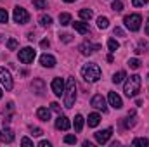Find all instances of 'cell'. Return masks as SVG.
Segmentation results:
<instances>
[{
    "instance_id": "1",
    "label": "cell",
    "mask_w": 149,
    "mask_h": 147,
    "mask_svg": "<svg viewBox=\"0 0 149 147\" xmlns=\"http://www.w3.org/2000/svg\"><path fill=\"white\" fill-rule=\"evenodd\" d=\"M74 101H76V83H74V78L70 76L66 80V87H64V107H73Z\"/></svg>"
},
{
    "instance_id": "2",
    "label": "cell",
    "mask_w": 149,
    "mask_h": 147,
    "mask_svg": "<svg viewBox=\"0 0 149 147\" xmlns=\"http://www.w3.org/2000/svg\"><path fill=\"white\" fill-rule=\"evenodd\" d=\"M81 76H83L85 81L94 83V81H97V80L101 78V68H99L95 62H88V64H85V66L81 68Z\"/></svg>"
},
{
    "instance_id": "3",
    "label": "cell",
    "mask_w": 149,
    "mask_h": 147,
    "mask_svg": "<svg viewBox=\"0 0 149 147\" xmlns=\"http://www.w3.org/2000/svg\"><path fill=\"white\" fill-rule=\"evenodd\" d=\"M141 83H142V80H141L139 74H132L130 78H127V81H125V88H123L125 95H127V97H135L137 92L141 90Z\"/></svg>"
},
{
    "instance_id": "4",
    "label": "cell",
    "mask_w": 149,
    "mask_h": 147,
    "mask_svg": "<svg viewBox=\"0 0 149 147\" xmlns=\"http://www.w3.org/2000/svg\"><path fill=\"white\" fill-rule=\"evenodd\" d=\"M123 23H125V26H127V28H128L130 31H137V30L141 28L142 17H141L139 14H128V16H125Z\"/></svg>"
},
{
    "instance_id": "5",
    "label": "cell",
    "mask_w": 149,
    "mask_h": 147,
    "mask_svg": "<svg viewBox=\"0 0 149 147\" xmlns=\"http://www.w3.org/2000/svg\"><path fill=\"white\" fill-rule=\"evenodd\" d=\"M12 17H14V21L17 23V24H26L28 21H30V14H28V10L26 9H23V7H14V12H12Z\"/></svg>"
},
{
    "instance_id": "6",
    "label": "cell",
    "mask_w": 149,
    "mask_h": 147,
    "mask_svg": "<svg viewBox=\"0 0 149 147\" xmlns=\"http://www.w3.org/2000/svg\"><path fill=\"white\" fill-rule=\"evenodd\" d=\"M35 50L31 49V47H24V49H21L19 50V61L23 62V64H30V62H33V59H35Z\"/></svg>"
},
{
    "instance_id": "7",
    "label": "cell",
    "mask_w": 149,
    "mask_h": 147,
    "mask_svg": "<svg viewBox=\"0 0 149 147\" xmlns=\"http://www.w3.org/2000/svg\"><path fill=\"white\" fill-rule=\"evenodd\" d=\"M0 83L3 85L5 90H12V87H14L12 76L9 73V69H5V68H0Z\"/></svg>"
},
{
    "instance_id": "8",
    "label": "cell",
    "mask_w": 149,
    "mask_h": 147,
    "mask_svg": "<svg viewBox=\"0 0 149 147\" xmlns=\"http://www.w3.org/2000/svg\"><path fill=\"white\" fill-rule=\"evenodd\" d=\"M80 50H81V54H83V55H92L94 52L101 50V45H99V43L85 42V43H81V45H80Z\"/></svg>"
},
{
    "instance_id": "9",
    "label": "cell",
    "mask_w": 149,
    "mask_h": 147,
    "mask_svg": "<svg viewBox=\"0 0 149 147\" xmlns=\"http://www.w3.org/2000/svg\"><path fill=\"white\" fill-rule=\"evenodd\" d=\"M90 104H92V107H95V109L102 111V112L108 109V106H106V99H104L101 94L94 95V97H92V101H90Z\"/></svg>"
},
{
    "instance_id": "10",
    "label": "cell",
    "mask_w": 149,
    "mask_h": 147,
    "mask_svg": "<svg viewBox=\"0 0 149 147\" xmlns=\"http://www.w3.org/2000/svg\"><path fill=\"white\" fill-rule=\"evenodd\" d=\"M111 135H113V128H106V130H101V132L94 133L97 144H106V142L111 139Z\"/></svg>"
},
{
    "instance_id": "11",
    "label": "cell",
    "mask_w": 149,
    "mask_h": 147,
    "mask_svg": "<svg viewBox=\"0 0 149 147\" xmlns=\"http://www.w3.org/2000/svg\"><path fill=\"white\" fill-rule=\"evenodd\" d=\"M64 87H66V83L63 81V78H54V80H52V92H54L57 97L64 95Z\"/></svg>"
},
{
    "instance_id": "12",
    "label": "cell",
    "mask_w": 149,
    "mask_h": 147,
    "mask_svg": "<svg viewBox=\"0 0 149 147\" xmlns=\"http://www.w3.org/2000/svg\"><path fill=\"white\" fill-rule=\"evenodd\" d=\"M108 101H109V104H111L114 109H121V107H123V101H121V97H120L116 92H109Z\"/></svg>"
},
{
    "instance_id": "13",
    "label": "cell",
    "mask_w": 149,
    "mask_h": 147,
    "mask_svg": "<svg viewBox=\"0 0 149 147\" xmlns=\"http://www.w3.org/2000/svg\"><path fill=\"white\" fill-rule=\"evenodd\" d=\"M70 119L66 118V116H63V114H59L57 116V119H56V128L57 130H63V132H66V130H70Z\"/></svg>"
},
{
    "instance_id": "14",
    "label": "cell",
    "mask_w": 149,
    "mask_h": 147,
    "mask_svg": "<svg viewBox=\"0 0 149 147\" xmlns=\"http://www.w3.org/2000/svg\"><path fill=\"white\" fill-rule=\"evenodd\" d=\"M14 140V133H12V130L10 128H2V132H0V142L2 144H10Z\"/></svg>"
},
{
    "instance_id": "15",
    "label": "cell",
    "mask_w": 149,
    "mask_h": 147,
    "mask_svg": "<svg viewBox=\"0 0 149 147\" xmlns=\"http://www.w3.org/2000/svg\"><path fill=\"white\" fill-rule=\"evenodd\" d=\"M40 64L43 68H54L56 66V57L50 55V54H43V55H40Z\"/></svg>"
},
{
    "instance_id": "16",
    "label": "cell",
    "mask_w": 149,
    "mask_h": 147,
    "mask_svg": "<svg viewBox=\"0 0 149 147\" xmlns=\"http://www.w3.org/2000/svg\"><path fill=\"white\" fill-rule=\"evenodd\" d=\"M73 24V28L78 31V33H81V35H87V33H90V28H88V24L87 23H81V21H74L71 23Z\"/></svg>"
},
{
    "instance_id": "17",
    "label": "cell",
    "mask_w": 149,
    "mask_h": 147,
    "mask_svg": "<svg viewBox=\"0 0 149 147\" xmlns=\"http://www.w3.org/2000/svg\"><path fill=\"white\" fill-rule=\"evenodd\" d=\"M31 90H33L37 95H43V92H45V83H43L42 80H33V83H31Z\"/></svg>"
},
{
    "instance_id": "18",
    "label": "cell",
    "mask_w": 149,
    "mask_h": 147,
    "mask_svg": "<svg viewBox=\"0 0 149 147\" xmlns=\"http://www.w3.org/2000/svg\"><path fill=\"white\" fill-rule=\"evenodd\" d=\"M87 123H88V126H90V128H95V126L101 123V116H99L97 112H92V114H88Z\"/></svg>"
},
{
    "instance_id": "19",
    "label": "cell",
    "mask_w": 149,
    "mask_h": 147,
    "mask_svg": "<svg viewBox=\"0 0 149 147\" xmlns=\"http://www.w3.org/2000/svg\"><path fill=\"white\" fill-rule=\"evenodd\" d=\"M134 125H135V111H130L128 116L123 119V126L125 128H132Z\"/></svg>"
},
{
    "instance_id": "20",
    "label": "cell",
    "mask_w": 149,
    "mask_h": 147,
    "mask_svg": "<svg viewBox=\"0 0 149 147\" xmlns=\"http://www.w3.org/2000/svg\"><path fill=\"white\" fill-rule=\"evenodd\" d=\"M37 116H38V119H42V121H49L50 119V111L47 107H38Z\"/></svg>"
},
{
    "instance_id": "21",
    "label": "cell",
    "mask_w": 149,
    "mask_h": 147,
    "mask_svg": "<svg viewBox=\"0 0 149 147\" xmlns=\"http://www.w3.org/2000/svg\"><path fill=\"white\" fill-rule=\"evenodd\" d=\"M73 126H74V132H81V128H83V116L81 114H76L74 116Z\"/></svg>"
},
{
    "instance_id": "22",
    "label": "cell",
    "mask_w": 149,
    "mask_h": 147,
    "mask_svg": "<svg viewBox=\"0 0 149 147\" xmlns=\"http://www.w3.org/2000/svg\"><path fill=\"white\" fill-rule=\"evenodd\" d=\"M59 23H61L63 26H68V24L71 23V16H70L68 12H63V14H59Z\"/></svg>"
},
{
    "instance_id": "23",
    "label": "cell",
    "mask_w": 149,
    "mask_h": 147,
    "mask_svg": "<svg viewBox=\"0 0 149 147\" xmlns=\"http://www.w3.org/2000/svg\"><path fill=\"white\" fill-rule=\"evenodd\" d=\"M125 78H127V73H125V71H118V73L113 74V83H116V85H118V83H121Z\"/></svg>"
},
{
    "instance_id": "24",
    "label": "cell",
    "mask_w": 149,
    "mask_h": 147,
    "mask_svg": "<svg viewBox=\"0 0 149 147\" xmlns=\"http://www.w3.org/2000/svg\"><path fill=\"white\" fill-rule=\"evenodd\" d=\"M92 16H94V14H92V10H90V9H81V10H80V17H81V19H85V21H90V19H92Z\"/></svg>"
},
{
    "instance_id": "25",
    "label": "cell",
    "mask_w": 149,
    "mask_h": 147,
    "mask_svg": "<svg viewBox=\"0 0 149 147\" xmlns=\"http://www.w3.org/2000/svg\"><path fill=\"white\" fill-rule=\"evenodd\" d=\"M97 26H99L101 30H106V28L109 26V19H108V17H104V16H101V17L97 19Z\"/></svg>"
},
{
    "instance_id": "26",
    "label": "cell",
    "mask_w": 149,
    "mask_h": 147,
    "mask_svg": "<svg viewBox=\"0 0 149 147\" xmlns=\"http://www.w3.org/2000/svg\"><path fill=\"white\" fill-rule=\"evenodd\" d=\"M111 9L114 12H121V10H123V2H121V0H114L113 5H111Z\"/></svg>"
},
{
    "instance_id": "27",
    "label": "cell",
    "mask_w": 149,
    "mask_h": 147,
    "mask_svg": "<svg viewBox=\"0 0 149 147\" xmlns=\"http://www.w3.org/2000/svg\"><path fill=\"white\" fill-rule=\"evenodd\" d=\"M132 146H135V147H146V146H149V140L148 139H135L134 142H132Z\"/></svg>"
},
{
    "instance_id": "28",
    "label": "cell",
    "mask_w": 149,
    "mask_h": 147,
    "mask_svg": "<svg viewBox=\"0 0 149 147\" xmlns=\"http://www.w3.org/2000/svg\"><path fill=\"white\" fill-rule=\"evenodd\" d=\"M17 45H19V43H17L16 38H9V40H7V49H9V50H16Z\"/></svg>"
},
{
    "instance_id": "29",
    "label": "cell",
    "mask_w": 149,
    "mask_h": 147,
    "mask_svg": "<svg viewBox=\"0 0 149 147\" xmlns=\"http://www.w3.org/2000/svg\"><path fill=\"white\" fill-rule=\"evenodd\" d=\"M40 24L42 26H50L52 24V17L50 16H42L40 17Z\"/></svg>"
},
{
    "instance_id": "30",
    "label": "cell",
    "mask_w": 149,
    "mask_h": 147,
    "mask_svg": "<svg viewBox=\"0 0 149 147\" xmlns=\"http://www.w3.org/2000/svg\"><path fill=\"white\" fill-rule=\"evenodd\" d=\"M108 47H109V50H111V52H116V50H118V49H120V43H118V42H116V40H109V42H108Z\"/></svg>"
},
{
    "instance_id": "31",
    "label": "cell",
    "mask_w": 149,
    "mask_h": 147,
    "mask_svg": "<svg viewBox=\"0 0 149 147\" xmlns=\"http://www.w3.org/2000/svg\"><path fill=\"white\" fill-rule=\"evenodd\" d=\"M128 66H130L132 69H139L141 61H139V59H135V57H134V59H128Z\"/></svg>"
},
{
    "instance_id": "32",
    "label": "cell",
    "mask_w": 149,
    "mask_h": 147,
    "mask_svg": "<svg viewBox=\"0 0 149 147\" xmlns=\"http://www.w3.org/2000/svg\"><path fill=\"white\" fill-rule=\"evenodd\" d=\"M33 5L37 9H45L47 7V0H33Z\"/></svg>"
},
{
    "instance_id": "33",
    "label": "cell",
    "mask_w": 149,
    "mask_h": 147,
    "mask_svg": "<svg viewBox=\"0 0 149 147\" xmlns=\"http://www.w3.org/2000/svg\"><path fill=\"white\" fill-rule=\"evenodd\" d=\"M9 21V14L5 9H0V23H7Z\"/></svg>"
},
{
    "instance_id": "34",
    "label": "cell",
    "mask_w": 149,
    "mask_h": 147,
    "mask_svg": "<svg viewBox=\"0 0 149 147\" xmlns=\"http://www.w3.org/2000/svg\"><path fill=\"white\" fill-rule=\"evenodd\" d=\"M30 130H31V135H33V137H40V135L43 133L38 126H30Z\"/></svg>"
},
{
    "instance_id": "35",
    "label": "cell",
    "mask_w": 149,
    "mask_h": 147,
    "mask_svg": "<svg viewBox=\"0 0 149 147\" xmlns=\"http://www.w3.org/2000/svg\"><path fill=\"white\" fill-rule=\"evenodd\" d=\"M64 142L66 144H76V137L74 135H66L64 137Z\"/></svg>"
},
{
    "instance_id": "36",
    "label": "cell",
    "mask_w": 149,
    "mask_h": 147,
    "mask_svg": "<svg viewBox=\"0 0 149 147\" xmlns=\"http://www.w3.org/2000/svg\"><path fill=\"white\" fill-rule=\"evenodd\" d=\"M50 109L54 111V112H57V114H61V106H59L57 102H52V104H50Z\"/></svg>"
},
{
    "instance_id": "37",
    "label": "cell",
    "mask_w": 149,
    "mask_h": 147,
    "mask_svg": "<svg viewBox=\"0 0 149 147\" xmlns=\"http://www.w3.org/2000/svg\"><path fill=\"white\" fill-rule=\"evenodd\" d=\"M21 146H31L33 147V140H30L28 137H23L21 139Z\"/></svg>"
},
{
    "instance_id": "38",
    "label": "cell",
    "mask_w": 149,
    "mask_h": 147,
    "mask_svg": "<svg viewBox=\"0 0 149 147\" xmlns=\"http://www.w3.org/2000/svg\"><path fill=\"white\" fill-rule=\"evenodd\" d=\"M149 0H132V5L134 7H141V5H144V3H148Z\"/></svg>"
},
{
    "instance_id": "39",
    "label": "cell",
    "mask_w": 149,
    "mask_h": 147,
    "mask_svg": "<svg viewBox=\"0 0 149 147\" xmlns=\"http://www.w3.org/2000/svg\"><path fill=\"white\" fill-rule=\"evenodd\" d=\"M114 35H118V37H125V31H123L121 28L116 26V28H114Z\"/></svg>"
},
{
    "instance_id": "40",
    "label": "cell",
    "mask_w": 149,
    "mask_h": 147,
    "mask_svg": "<svg viewBox=\"0 0 149 147\" xmlns=\"http://www.w3.org/2000/svg\"><path fill=\"white\" fill-rule=\"evenodd\" d=\"M61 38H63V42H70V40H71V35L64 33V35H61Z\"/></svg>"
},
{
    "instance_id": "41",
    "label": "cell",
    "mask_w": 149,
    "mask_h": 147,
    "mask_svg": "<svg viewBox=\"0 0 149 147\" xmlns=\"http://www.w3.org/2000/svg\"><path fill=\"white\" fill-rule=\"evenodd\" d=\"M40 45L45 49V47H49V45H50V42H49V40H42V42H40Z\"/></svg>"
},
{
    "instance_id": "42",
    "label": "cell",
    "mask_w": 149,
    "mask_h": 147,
    "mask_svg": "<svg viewBox=\"0 0 149 147\" xmlns=\"http://www.w3.org/2000/svg\"><path fill=\"white\" fill-rule=\"evenodd\" d=\"M38 146H40V147H50V142H47V140H42Z\"/></svg>"
},
{
    "instance_id": "43",
    "label": "cell",
    "mask_w": 149,
    "mask_h": 147,
    "mask_svg": "<svg viewBox=\"0 0 149 147\" xmlns=\"http://www.w3.org/2000/svg\"><path fill=\"white\" fill-rule=\"evenodd\" d=\"M146 35H149V17H148V23H146Z\"/></svg>"
},
{
    "instance_id": "44",
    "label": "cell",
    "mask_w": 149,
    "mask_h": 147,
    "mask_svg": "<svg viewBox=\"0 0 149 147\" xmlns=\"http://www.w3.org/2000/svg\"><path fill=\"white\" fill-rule=\"evenodd\" d=\"M83 147H92V144H90V142H87V140H85V142H83Z\"/></svg>"
},
{
    "instance_id": "45",
    "label": "cell",
    "mask_w": 149,
    "mask_h": 147,
    "mask_svg": "<svg viewBox=\"0 0 149 147\" xmlns=\"http://www.w3.org/2000/svg\"><path fill=\"white\" fill-rule=\"evenodd\" d=\"M0 99H2V88H0Z\"/></svg>"
},
{
    "instance_id": "46",
    "label": "cell",
    "mask_w": 149,
    "mask_h": 147,
    "mask_svg": "<svg viewBox=\"0 0 149 147\" xmlns=\"http://www.w3.org/2000/svg\"><path fill=\"white\" fill-rule=\"evenodd\" d=\"M64 2H74V0H64Z\"/></svg>"
}]
</instances>
